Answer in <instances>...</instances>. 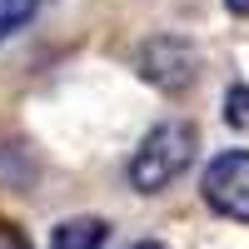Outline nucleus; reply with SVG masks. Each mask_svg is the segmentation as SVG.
<instances>
[{"label": "nucleus", "instance_id": "39448f33", "mask_svg": "<svg viewBox=\"0 0 249 249\" xmlns=\"http://www.w3.org/2000/svg\"><path fill=\"white\" fill-rule=\"evenodd\" d=\"M40 5H45V0H0V45L25 30L30 20L40 15Z\"/></svg>", "mask_w": 249, "mask_h": 249}, {"label": "nucleus", "instance_id": "f03ea898", "mask_svg": "<svg viewBox=\"0 0 249 249\" xmlns=\"http://www.w3.org/2000/svg\"><path fill=\"white\" fill-rule=\"evenodd\" d=\"M135 65H140V75L150 80L155 90L179 95V90L195 85L199 55H195L190 40H179V35H155V40H144V45H140V60H135Z\"/></svg>", "mask_w": 249, "mask_h": 249}, {"label": "nucleus", "instance_id": "7ed1b4c3", "mask_svg": "<svg viewBox=\"0 0 249 249\" xmlns=\"http://www.w3.org/2000/svg\"><path fill=\"white\" fill-rule=\"evenodd\" d=\"M204 199L224 219L249 224V150H224L204 170Z\"/></svg>", "mask_w": 249, "mask_h": 249}, {"label": "nucleus", "instance_id": "1a4fd4ad", "mask_svg": "<svg viewBox=\"0 0 249 249\" xmlns=\"http://www.w3.org/2000/svg\"><path fill=\"white\" fill-rule=\"evenodd\" d=\"M130 249H164V244H160V239H135Z\"/></svg>", "mask_w": 249, "mask_h": 249}, {"label": "nucleus", "instance_id": "f257e3e1", "mask_svg": "<svg viewBox=\"0 0 249 249\" xmlns=\"http://www.w3.org/2000/svg\"><path fill=\"white\" fill-rule=\"evenodd\" d=\"M190 160H195V130L184 120H164L140 140V150L130 160V184L140 195H155L190 170Z\"/></svg>", "mask_w": 249, "mask_h": 249}, {"label": "nucleus", "instance_id": "20e7f679", "mask_svg": "<svg viewBox=\"0 0 249 249\" xmlns=\"http://www.w3.org/2000/svg\"><path fill=\"white\" fill-rule=\"evenodd\" d=\"M100 244H105V219H90V214L55 224L50 234V249H100Z\"/></svg>", "mask_w": 249, "mask_h": 249}, {"label": "nucleus", "instance_id": "0eeeda50", "mask_svg": "<svg viewBox=\"0 0 249 249\" xmlns=\"http://www.w3.org/2000/svg\"><path fill=\"white\" fill-rule=\"evenodd\" d=\"M0 249H30V244L20 239V234L10 230V224H0Z\"/></svg>", "mask_w": 249, "mask_h": 249}, {"label": "nucleus", "instance_id": "423d86ee", "mask_svg": "<svg viewBox=\"0 0 249 249\" xmlns=\"http://www.w3.org/2000/svg\"><path fill=\"white\" fill-rule=\"evenodd\" d=\"M224 105H230V110H224V120H230V124H249V90H244V85H234Z\"/></svg>", "mask_w": 249, "mask_h": 249}, {"label": "nucleus", "instance_id": "6e6552de", "mask_svg": "<svg viewBox=\"0 0 249 249\" xmlns=\"http://www.w3.org/2000/svg\"><path fill=\"white\" fill-rule=\"evenodd\" d=\"M224 5H230L234 15H249V0H224Z\"/></svg>", "mask_w": 249, "mask_h": 249}]
</instances>
